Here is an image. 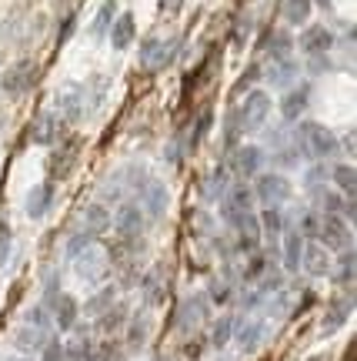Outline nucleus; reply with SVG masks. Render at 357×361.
<instances>
[{"instance_id": "nucleus-1", "label": "nucleus", "mask_w": 357, "mask_h": 361, "mask_svg": "<svg viewBox=\"0 0 357 361\" xmlns=\"http://www.w3.org/2000/svg\"><path fill=\"white\" fill-rule=\"evenodd\" d=\"M297 147H301L307 157L324 161V157L337 154V137H334L331 128H324L318 121H304V124L297 128Z\"/></svg>"}, {"instance_id": "nucleus-2", "label": "nucleus", "mask_w": 357, "mask_h": 361, "mask_svg": "<svg viewBox=\"0 0 357 361\" xmlns=\"http://www.w3.org/2000/svg\"><path fill=\"white\" fill-rule=\"evenodd\" d=\"M270 114V94L268 90H251L247 97L241 101V107L234 111V117H237V128H241V134H251V130H257L264 121H268Z\"/></svg>"}, {"instance_id": "nucleus-3", "label": "nucleus", "mask_w": 357, "mask_h": 361, "mask_svg": "<svg viewBox=\"0 0 357 361\" xmlns=\"http://www.w3.org/2000/svg\"><path fill=\"white\" fill-rule=\"evenodd\" d=\"M37 78H40V67L34 64V61H17L13 67H7L4 71V90L11 94V97H20V94H27V90L37 84Z\"/></svg>"}, {"instance_id": "nucleus-4", "label": "nucleus", "mask_w": 357, "mask_h": 361, "mask_svg": "<svg viewBox=\"0 0 357 361\" xmlns=\"http://www.w3.org/2000/svg\"><path fill=\"white\" fill-rule=\"evenodd\" d=\"M318 241L324 247H334V251H347V247H351V228L344 224V218H334V214H327V218L320 221Z\"/></svg>"}, {"instance_id": "nucleus-5", "label": "nucleus", "mask_w": 357, "mask_h": 361, "mask_svg": "<svg viewBox=\"0 0 357 361\" xmlns=\"http://www.w3.org/2000/svg\"><path fill=\"white\" fill-rule=\"evenodd\" d=\"M257 197L268 207H277L291 197V180L281 178V174H261L257 178Z\"/></svg>"}, {"instance_id": "nucleus-6", "label": "nucleus", "mask_w": 357, "mask_h": 361, "mask_svg": "<svg viewBox=\"0 0 357 361\" xmlns=\"http://www.w3.org/2000/svg\"><path fill=\"white\" fill-rule=\"evenodd\" d=\"M174 57V40H161V37H147L141 47V64L147 71H161V67L170 64Z\"/></svg>"}, {"instance_id": "nucleus-7", "label": "nucleus", "mask_w": 357, "mask_h": 361, "mask_svg": "<svg viewBox=\"0 0 357 361\" xmlns=\"http://www.w3.org/2000/svg\"><path fill=\"white\" fill-rule=\"evenodd\" d=\"M301 268H304L307 274H314V278H324V274L331 271L327 247L320 245V241H304V247H301Z\"/></svg>"}, {"instance_id": "nucleus-8", "label": "nucleus", "mask_w": 357, "mask_h": 361, "mask_svg": "<svg viewBox=\"0 0 357 361\" xmlns=\"http://www.w3.org/2000/svg\"><path fill=\"white\" fill-rule=\"evenodd\" d=\"M331 47H334V34L324 24L304 27V34H301V51H304V54H311V57H320V54H327Z\"/></svg>"}, {"instance_id": "nucleus-9", "label": "nucleus", "mask_w": 357, "mask_h": 361, "mask_svg": "<svg viewBox=\"0 0 357 361\" xmlns=\"http://www.w3.org/2000/svg\"><path fill=\"white\" fill-rule=\"evenodd\" d=\"M261 164H264V151L254 147V144H244V147L234 151V174L237 178H254Z\"/></svg>"}, {"instance_id": "nucleus-10", "label": "nucleus", "mask_w": 357, "mask_h": 361, "mask_svg": "<svg viewBox=\"0 0 357 361\" xmlns=\"http://www.w3.org/2000/svg\"><path fill=\"white\" fill-rule=\"evenodd\" d=\"M251 211H254V194L247 191L244 184H237V188H230L224 194V218L227 221L241 218V214H251Z\"/></svg>"}, {"instance_id": "nucleus-11", "label": "nucleus", "mask_w": 357, "mask_h": 361, "mask_svg": "<svg viewBox=\"0 0 357 361\" xmlns=\"http://www.w3.org/2000/svg\"><path fill=\"white\" fill-rule=\"evenodd\" d=\"M117 231H120V238L124 241H137L144 231V214H141V207H134V204H124L120 211H117Z\"/></svg>"}, {"instance_id": "nucleus-12", "label": "nucleus", "mask_w": 357, "mask_h": 361, "mask_svg": "<svg viewBox=\"0 0 357 361\" xmlns=\"http://www.w3.org/2000/svg\"><path fill=\"white\" fill-rule=\"evenodd\" d=\"M230 224H234L237 241H241L244 251H257V245H261V224H257L254 211H251V214H241V218H234Z\"/></svg>"}, {"instance_id": "nucleus-13", "label": "nucleus", "mask_w": 357, "mask_h": 361, "mask_svg": "<svg viewBox=\"0 0 357 361\" xmlns=\"http://www.w3.org/2000/svg\"><path fill=\"white\" fill-rule=\"evenodd\" d=\"M111 44H114L117 51H124V47H130V40H134V34H137V24H134V13H120V17H114V24H111Z\"/></svg>"}, {"instance_id": "nucleus-14", "label": "nucleus", "mask_w": 357, "mask_h": 361, "mask_svg": "<svg viewBox=\"0 0 357 361\" xmlns=\"http://www.w3.org/2000/svg\"><path fill=\"white\" fill-rule=\"evenodd\" d=\"M51 308H54V318H57V328H61V331H70L77 324L80 308H77V301L70 295H57V301H54Z\"/></svg>"}, {"instance_id": "nucleus-15", "label": "nucleus", "mask_w": 357, "mask_h": 361, "mask_svg": "<svg viewBox=\"0 0 357 361\" xmlns=\"http://www.w3.org/2000/svg\"><path fill=\"white\" fill-rule=\"evenodd\" d=\"M307 101H311V87H294L287 97L281 101V114L284 121H297V117L304 114Z\"/></svg>"}, {"instance_id": "nucleus-16", "label": "nucleus", "mask_w": 357, "mask_h": 361, "mask_svg": "<svg viewBox=\"0 0 357 361\" xmlns=\"http://www.w3.org/2000/svg\"><path fill=\"white\" fill-rule=\"evenodd\" d=\"M74 161H77V144H70V147H57L51 154V178L54 180H61L70 174V168H74Z\"/></svg>"}, {"instance_id": "nucleus-17", "label": "nucleus", "mask_w": 357, "mask_h": 361, "mask_svg": "<svg viewBox=\"0 0 357 361\" xmlns=\"http://www.w3.org/2000/svg\"><path fill=\"white\" fill-rule=\"evenodd\" d=\"M51 201H54V184L47 180V184H40V188H34V191H30V197H27V214H30V218L47 214Z\"/></svg>"}, {"instance_id": "nucleus-18", "label": "nucleus", "mask_w": 357, "mask_h": 361, "mask_svg": "<svg viewBox=\"0 0 357 361\" xmlns=\"http://www.w3.org/2000/svg\"><path fill=\"white\" fill-rule=\"evenodd\" d=\"M77 271L90 281L94 274H104V271H107V258H104L101 251H94V247H90L87 255H77Z\"/></svg>"}, {"instance_id": "nucleus-19", "label": "nucleus", "mask_w": 357, "mask_h": 361, "mask_svg": "<svg viewBox=\"0 0 357 361\" xmlns=\"http://www.w3.org/2000/svg\"><path fill=\"white\" fill-rule=\"evenodd\" d=\"M84 224H87V234L90 238H97L111 228V214H107V207L104 204H90L87 214H84Z\"/></svg>"}, {"instance_id": "nucleus-20", "label": "nucleus", "mask_w": 357, "mask_h": 361, "mask_svg": "<svg viewBox=\"0 0 357 361\" xmlns=\"http://www.w3.org/2000/svg\"><path fill=\"white\" fill-rule=\"evenodd\" d=\"M144 204H147V214L151 218H161L167 207V191L157 184V180H151L147 188H144Z\"/></svg>"}, {"instance_id": "nucleus-21", "label": "nucleus", "mask_w": 357, "mask_h": 361, "mask_svg": "<svg viewBox=\"0 0 357 361\" xmlns=\"http://www.w3.org/2000/svg\"><path fill=\"white\" fill-rule=\"evenodd\" d=\"M331 180L344 191V197L347 201H354V194H357V174H354V168L351 164H337V168L331 171Z\"/></svg>"}, {"instance_id": "nucleus-22", "label": "nucleus", "mask_w": 357, "mask_h": 361, "mask_svg": "<svg viewBox=\"0 0 357 361\" xmlns=\"http://www.w3.org/2000/svg\"><path fill=\"white\" fill-rule=\"evenodd\" d=\"M301 247H304V238L301 234H284V268L297 271L301 268Z\"/></svg>"}, {"instance_id": "nucleus-23", "label": "nucleus", "mask_w": 357, "mask_h": 361, "mask_svg": "<svg viewBox=\"0 0 357 361\" xmlns=\"http://www.w3.org/2000/svg\"><path fill=\"white\" fill-rule=\"evenodd\" d=\"M281 13L287 24H307L311 17V0H281Z\"/></svg>"}, {"instance_id": "nucleus-24", "label": "nucleus", "mask_w": 357, "mask_h": 361, "mask_svg": "<svg viewBox=\"0 0 357 361\" xmlns=\"http://www.w3.org/2000/svg\"><path fill=\"white\" fill-rule=\"evenodd\" d=\"M44 345H47V331H40V328H30V324H27L24 331L17 335V348L20 351H40Z\"/></svg>"}, {"instance_id": "nucleus-25", "label": "nucleus", "mask_w": 357, "mask_h": 361, "mask_svg": "<svg viewBox=\"0 0 357 361\" xmlns=\"http://www.w3.org/2000/svg\"><path fill=\"white\" fill-rule=\"evenodd\" d=\"M114 17H117V4H114V0H104V7L97 11V17H94V37L107 34V30H111V24H114Z\"/></svg>"}, {"instance_id": "nucleus-26", "label": "nucleus", "mask_w": 357, "mask_h": 361, "mask_svg": "<svg viewBox=\"0 0 357 361\" xmlns=\"http://www.w3.org/2000/svg\"><path fill=\"white\" fill-rule=\"evenodd\" d=\"M354 281V251L347 247V251H341V261H337V274H334V284H351Z\"/></svg>"}, {"instance_id": "nucleus-27", "label": "nucleus", "mask_w": 357, "mask_h": 361, "mask_svg": "<svg viewBox=\"0 0 357 361\" xmlns=\"http://www.w3.org/2000/svg\"><path fill=\"white\" fill-rule=\"evenodd\" d=\"M347 311H351V301H334L331 308H327V318H324V331H334V328H341L347 318Z\"/></svg>"}, {"instance_id": "nucleus-28", "label": "nucleus", "mask_w": 357, "mask_h": 361, "mask_svg": "<svg viewBox=\"0 0 357 361\" xmlns=\"http://www.w3.org/2000/svg\"><path fill=\"white\" fill-rule=\"evenodd\" d=\"M54 137H57V121H54L51 114H44L37 124H34V141H37V144H51Z\"/></svg>"}, {"instance_id": "nucleus-29", "label": "nucleus", "mask_w": 357, "mask_h": 361, "mask_svg": "<svg viewBox=\"0 0 357 361\" xmlns=\"http://www.w3.org/2000/svg\"><path fill=\"white\" fill-rule=\"evenodd\" d=\"M111 301H114V288H104L101 295H94L87 301V311L90 314H97V318H101L104 311H111Z\"/></svg>"}, {"instance_id": "nucleus-30", "label": "nucleus", "mask_w": 357, "mask_h": 361, "mask_svg": "<svg viewBox=\"0 0 357 361\" xmlns=\"http://www.w3.org/2000/svg\"><path fill=\"white\" fill-rule=\"evenodd\" d=\"M257 224H264V231L268 234H281L284 231V214L277 211V207H268L264 214H261V221Z\"/></svg>"}, {"instance_id": "nucleus-31", "label": "nucleus", "mask_w": 357, "mask_h": 361, "mask_svg": "<svg viewBox=\"0 0 357 361\" xmlns=\"http://www.w3.org/2000/svg\"><path fill=\"white\" fill-rule=\"evenodd\" d=\"M268 54H270V61H287V57H291V37H287V34H277V37L270 40Z\"/></svg>"}, {"instance_id": "nucleus-32", "label": "nucleus", "mask_w": 357, "mask_h": 361, "mask_svg": "<svg viewBox=\"0 0 357 361\" xmlns=\"http://www.w3.org/2000/svg\"><path fill=\"white\" fill-rule=\"evenodd\" d=\"M291 78H294L291 57H287V61H274V67H270V80L281 87V84H291Z\"/></svg>"}, {"instance_id": "nucleus-33", "label": "nucleus", "mask_w": 357, "mask_h": 361, "mask_svg": "<svg viewBox=\"0 0 357 361\" xmlns=\"http://www.w3.org/2000/svg\"><path fill=\"white\" fill-rule=\"evenodd\" d=\"M64 361H94V351L87 341H70L64 351Z\"/></svg>"}, {"instance_id": "nucleus-34", "label": "nucleus", "mask_w": 357, "mask_h": 361, "mask_svg": "<svg viewBox=\"0 0 357 361\" xmlns=\"http://www.w3.org/2000/svg\"><path fill=\"white\" fill-rule=\"evenodd\" d=\"M261 328H264L261 322L244 324V335H241V348H244V351H254V348H257V341H261Z\"/></svg>"}, {"instance_id": "nucleus-35", "label": "nucleus", "mask_w": 357, "mask_h": 361, "mask_svg": "<svg viewBox=\"0 0 357 361\" xmlns=\"http://www.w3.org/2000/svg\"><path fill=\"white\" fill-rule=\"evenodd\" d=\"M224 188H227V184H224V171H214L204 184V194L214 201V197H224Z\"/></svg>"}, {"instance_id": "nucleus-36", "label": "nucleus", "mask_w": 357, "mask_h": 361, "mask_svg": "<svg viewBox=\"0 0 357 361\" xmlns=\"http://www.w3.org/2000/svg\"><path fill=\"white\" fill-rule=\"evenodd\" d=\"M27 322H30V328H40V331H47V328H51V311L44 308V305H37V308H30Z\"/></svg>"}, {"instance_id": "nucleus-37", "label": "nucleus", "mask_w": 357, "mask_h": 361, "mask_svg": "<svg viewBox=\"0 0 357 361\" xmlns=\"http://www.w3.org/2000/svg\"><path fill=\"white\" fill-rule=\"evenodd\" d=\"M318 231H320V218L318 214H304L301 218V238L307 234V241H318Z\"/></svg>"}, {"instance_id": "nucleus-38", "label": "nucleus", "mask_w": 357, "mask_h": 361, "mask_svg": "<svg viewBox=\"0 0 357 361\" xmlns=\"http://www.w3.org/2000/svg\"><path fill=\"white\" fill-rule=\"evenodd\" d=\"M207 130H211V111H204V114L197 117V124H194V134H191V147H194V144L204 141Z\"/></svg>"}, {"instance_id": "nucleus-39", "label": "nucleus", "mask_w": 357, "mask_h": 361, "mask_svg": "<svg viewBox=\"0 0 357 361\" xmlns=\"http://www.w3.org/2000/svg\"><path fill=\"white\" fill-rule=\"evenodd\" d=\"M230 335H234V322H230V318H224V322L217 324V331H214V345H217V348H224Z\"/></svg>"}, {"instance_id": "nucleus-40", "label": "nucleus", "mask_w": 357, "mask_h": 361, "mask_svg": "<svg viewBox=\"0 0 357 361\" xmlns=\"http://www.w3.org/2000/svg\"><path fill=\"white\" fill-rule=\"evenodd\" d=\"M90 241H94V238H90L87 231H84V234H77L74 241H70V245H67V255H70V258H77V255H84V247H87Z\"/></svg>"}, {"instance_id": "nucleus-41", "label": "nucleus", "mask_w": 357, "mask_h": 361, "mask_svg": "<svg viewBox=\"0 0 357 361\" xmlns=\"http://www.w3.org/2000/svg\"><path fill=\"white\" fill-rule=\"evenodd\" d=\"M40 361H64V348H61L57 341H47V345H44V355H40Z\"/></svg>"}, {"instance_id": "nucleus-42", "label": "nucleus", "mask_w": 357, "mask_h": 361, "mask_svg": "<svg viewBox=\"0 0 357 361\" xmlns=\"http://www.w3.org/2000/svg\"><path fill=\"white\" fill-rule=\"evenodd\" d=\"M227 295H230V288H224V284H214V298H217V301H224Z\"/></svg>"}, {"instance_id": "nucleus-43", "label": "nucleus", "mask_w": 357, "mask_h": 361, "mask_svg": "<svg viewBox=\"0 0 357 361\" xmlns=\"http://www.w3.org/2000/svg\"><path fill=\"white\" fill-rule=\"evenodd\" d=\"M4 255H7V231L0 228V261H4Z\"/></svg>"}, {"instance_id": "nucleus-44", "label": "nucleus", "mask_w": 357, "mask_h": 361, "mask_svg": "<svg viewBox=\"0 0 357 361\" xmlns=\"http://www.w3.org/2000/svg\"><path fill=\"white\" fill-rule=\"evenodd\" d=\"M311 361H318V358H311Z\"/></svg>"}]
</instances>
